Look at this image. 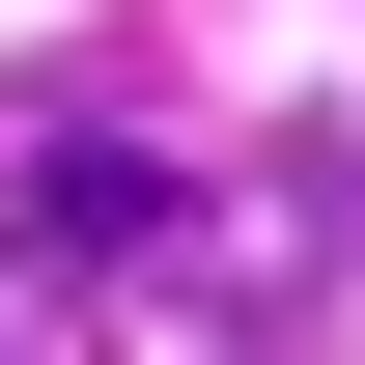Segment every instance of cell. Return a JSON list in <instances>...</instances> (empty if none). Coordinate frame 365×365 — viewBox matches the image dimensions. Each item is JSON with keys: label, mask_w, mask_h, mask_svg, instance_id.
I'll return each instance as SVG.
<instances>
[{"label": "cell", "mask_w": 365, "mask_h": 365, "mask_svg": "<svg viewBox=\"0 0 365 365\" xmlns=\"http://www.w3.org/2000/svg\"><path fill=\"white\" fill-rule=\"evenodd\" d=\"M169 225H197V197H169V140H85V113H56L29 169H0V253H29L56 309H85V281H140Z\"/></svg>", "instance_id": "obj_1"}]
</instances>
